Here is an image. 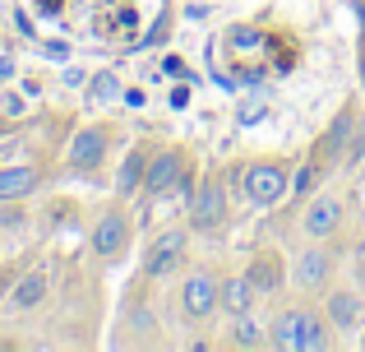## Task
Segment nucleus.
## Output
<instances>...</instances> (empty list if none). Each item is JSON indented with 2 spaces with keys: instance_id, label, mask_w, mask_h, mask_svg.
Wrapping results in <instances>:
<instances>
[{
  "instance_id": "obj_1",
  "label": "nucleus",
  "mask_w": 365,
  "mask_h": 352,
  "mask_svg": "<svg viewBox=\"0 0 365 352\" xmlns=\"http://www.w3.org/2000/svg\"><path fill=\"white\" fill-rule=\"evenodd\" d=\"M329 329L333 325L319 320L314 311H287V316H277L268 343L282 352H319V348H329Z\"/></svg>"
},
{
  "instance_id": "obj_2",
  "label": "nucleus",
  "mask_w": 365,
  "mask_h": 352,
  "mask_svg": "<svg viewBox=\"0 0 365 352\" xmlns=\"http://www.w3.org/2000/svg\"><path fill=\"white\" fill-rule=\"evenodd\" d=\"M217 288H222V283L208 269H195L185 278V288H180V311H185L190 320H208L217 311Z\"/></svg>"
},
{
  "instance_id": "obj_3",
  "label": "nucleus",
  "mask_w": 365,
  "mask_h": 352,
  "mask_svg": "<svg viewBox=\"0 0 365 352\" xmlns=\"http://www.w3.org/2000/svg\"><path fill=\"white\" fill-rule=\"evenodd\" d=\"M222 218H227V190H222V181H217V176L199 181V190L190 195V223H195V227H217Z\"/></svg>"
},
{
  "instance_id": "obj_4",
  "label": "nucleus",
  "mask_w": 365,
  "mask_h": 352,
  "mask_svg": "<svg viewBox=\"0 0 365 352\" xmlns=\"http://www.w3.org/2000/svg\"><path fill=\"white\" fill-rule=\"evenodd\" d=\"M287 186H292V181H287V172L277 163H255V167H245V195L255 199V204H277V199L287 195Z\"/></svg>"
},
{
  "instance_id": "obj_5",
  "label": "nucleus",
  "mask_w": 365,
  "mask_h": 352,
  "mask_svg": "<svg viewBox=\"0 0 365 352\" xmlns=\"http://www.w3.org/2000/svg\"><path fill=\"white\" fill-rule=\"evenodd\" d=\"M93 251L102 260H120L130 251V218L125 213H102L98 218V232H93Z\"/></svg>"
},
{
  "instance_id": "obj_6",
  "label": "nucleus",
  "mask_w": 365,
  "mask_h": 352,
  "mask_svg": "<svg viewBox=\"0 0 365 352\" xmlns=\"http://www.w3.org/2000/svg\"><path fill=\"white\" fill-rule=\"evenodd\" d=\"M338 223H342V204H338V195H314V204L305 208V218H301L305 236H314V241L333 236V232H338Z\"/></svg>"
},
{
  "instance_id": "obj_7",
  "label": "nucleus",
  "mask_w": 365,
  "mask_h": 352,
  "mask_svg": "<svg viewBox=\"0 0 365 352\" xmlns=\"http://www.w3.org/2000/svg\"><path fill=\"white\" fill-rule=\"evenodd\" d=\"M185 176V158L176 154V149H167V154H158V158H148V172H143V190L148 195H167L176 181Z\"/></svg>"
},
{
  "instance_id": "obj_8",
  "label": "nucleus",
  "mask_w": 365,
  "mask_h": 352,
  "mask_svg": "<svg viewBox=\"0 0 365 352\" xmlns=\"http://www.w3.org/2000/svg\"><path fill=\"white\" fill-rule=\"evenodd\" d=\"M185 260V232L180 227H171V232H162L158 241H153V251H148V273L153 278H167L176 264Z\"/></svg>"
},
{
  "instance_id": "obj_9",
  "label": "nucleus",
  "mask_w": 365,
  "mask_h": 352,
  "mask_svg": "<svg viewBox=\"0 0 365 352\" xmlns=\"http://www.w3.org/2000/svg\"><path fill=\"white\" fill-rule=\"evenodd\" d=\"M102 158H107V130H79V139L70 144V167L93 172Z\"/></svg>"
},
{
  "instance_id": "obj_10",
  "label": "nucleus",
  "mask_w": 365,
  "mask_h": 352,
  "mask_svg": "<svg viewBox=\"0 0 365 352\" xmlns=\"http://www.w3.org/2000/svg\"><path fill=\"white\" fill-rule=\"evenodd\" d=\"M245 278L255 283V292H259V297H268V292H277V288H282V264H277V255H273V251H259L255 260H250Z\"/></svg>"
},
{
  "instance_id": "obj_11",
  "label": "nucleus",
  "mask_w": 365,
  "mask_h": 352,
  "mask_svg": "<svg viewBox=\"0 0 365 352\" xmlns=\"http://www.w3.org/2000/svg\"><path fill=\"white\" fill-rule=\"evenodd\" d=\"M329 269H333V260H329V251H301V260H296V283H301L305 292H314V288H324L329 283Z\"/></svg>"
},
{
  "instance_id": "obj_12",
  "label": "nucleus",
  "mask_w": 365,
  "mask_h": 352,
  "mask_svg": "<svg viewBox=\"0 0 365 352\" xmlns=\"http://www.w3.org/2000/svg\"><path fill=\"white\" fill-rule=\"evenodd\" d=\"M255 297L259 292H255V283H250L245 273H236V278H227L222 288H217V306H222L227 316H245V311L255 306Z\"/></svg>"
},
{
  "instance_id": "obj_13",
  "label": "nucleus",
  "mask_w": 365,
  "mask_h": 352,
  "mask_svg": "<svg viewBox=\"0 0 365 352\" xmlns=\"http://www.w3.org/2000/svg\"><path fill=\"white\" fill-rule=\"evenodd\" d=\"M324 320H329L333 329H351L361 320V301L351 297V292H329V301H324Z\"/></svg>"
},
{
  "instance_id": "obj_14",
  "label": "nucleus",
  "mask_w": 365,
  "mask_h": 352,
  "mask_svg": "<svg viewBox=\"0 0 365 352\" xmlns=\"http://www.w3.org/2000/svg\"><path fill=\"white\" fill-rule=\"evenodd\" d=\"M33 186H37V172H33V167H0V204H5V199L33 195Z\"/></svg>"
},
{
  "instance_id": "obj_15",
  "label": "nucleus",
  "mask_w": 365,
  "mask_h": 352,
  "mask_svg": "<svg viewBox=\"0 0 365 352\" xmlns=\"http://www.w3.org/2000/svg\"><path fill=\"white\" fill-rule=\"evenodd\" d=\"M143 172H148V154H143V149H134V154L120 163L116 190H125V195H130V190H139V186H143Z\"/></svg>"
},
{
  "instance_id": "obj_16",
  "label": "nucleus",
  "mask_w": 365,
  "mask_h": 352,
  "mask_svg": "<svg viewBox=\"0 0 365 352\" xmlns=\"http://www.w3.org/2000/svg\"><path fill=\"white\" fill-rule=\"evenodd\" d=\"M232 338H236V348H264L273 334H268V329L245 311V316H236V334H232Z\"/></svg>"
},
{
  "instance_id": "obj_17",
  "label": "nucleus",
  "mask_w": 365,
  "mask_h": 352,
  "mask_svg": "<svg viewBox=\"0 0 365 352\" xmlns=\"http://www.w3.org/2000/svg\"><path fill=\"white\" fill-rule=\"evenodd\" d=\"M42 297H46V273H28V278L14 288V306L19 311H33Z\"/></svg>"
},
{
  "instance_id": "obj_18",
  "label": "nucleus",
  "mask_w": 365,
  "mask_h": 352,
  "mask_svg": "<svg viewBox=\"0 0 365 352\" xmlns=\"http://www.w3.org/2000/svg\"><path fill=\"white\" fill-rule=\"evenodd\" d=\"M319 176H324V158H310V163L296 172V181H292V190L296 195H310L314 186H319Z\"/></svg>"
},
{
  "instance_id": "obj_19",
  "label": "nucleus",
  "mask_w": 365,
  "mask_h": 352,
  "mask_svg": "<svg viewBox=\"0 0 365 352\" xmlns=\"http://www.w3.org/2000/svg\"><path fill=\"white\" fill-rule=\"evenodd\" d=\"M111 93H116V74L102 70L98 79H93V93H88V98H93V102H102V98H111Z\"/></svg>"
},
{
  "instance_id": "obj_20",
  "label": "nucleus",
  "mask_w": 365,
  "mask_h": 352,
  "mask_svg": "<svg viewBox=\"0 0 365 352\" xmlns=\"http://www.w3.org/2000/svg\"><path fill=\"white\" fill-rule=\"evenodd\" d=\"M167 74H171V79H185L190 70H185V61H176V56H171V61H167Z\"/></svg>"
},
{
  "instance_id": "obj_21",
  "label": "nucleus",
  "mask_w": 365,
  "mask_h": 352,
  "mask_svg": "<svg viewBox=\"0 0 365 352\" xmlns=\"http://www.w3.org/2000/svg\"><path fill=\"white\" fill-rule=\"evenodd\" d=\"M356 278H361V288H365V241L356 246Z\"/></svg>"
}]
</instances>
